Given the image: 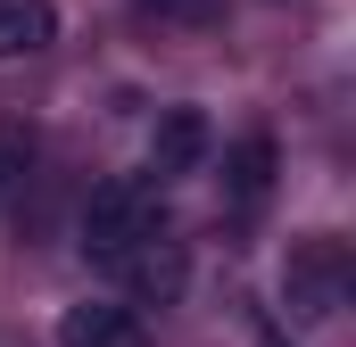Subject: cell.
<instances>
[{
    "instance_id": "obj_9",
    "label": "cell",
    "mask_w": 356,
    "mask_h": 347,
    "mask_svg": "<svg viewBox=\"0 0 356 347\" xmlns=\"http://www.w3.org/2000/svg\"><path fill=\"white\" fill-rule=\"evenodd\" d=\"M257 347H298V339H282V331H266V339H257Z\"/></svg>"
},
{
    "instance_id": "obj_6",
    "label": "cell",
    "mask_w": 356,
    "mask_h": 347,
    "mask_svg": "<svg viewBox=\"0 0 356 347\" xmlns=\"http://www.w3.org/2000/svg\"><path fill=\"white\" fill-rule=\"evenodd\" d=\"M116 273H124V289H133L124 306H166V298L182 289V248H175V240H149L141 257H124Z\"/></svg>"
},
{
    "instance_id": "obj_4",
    "label": "cell",
    "mask_w": 356,
    "mask_h": 347,
    "mask_svg": "<svg viewBox=\"0 0 356 347\" xmlns=\"http://www.w3.org/2000/svg\"><path fill=\"white\" fill-rule=\"evenodd\" d=\"M266 190H273V133H241L224 149V207L232 215H257Z\"/></svg>"
},
{
    "instance_id": "obj_3",
    "label": "cell",
    "mask_w": 356,
    "mask_h": 347,
    "mask_svg": "<svg viewBox=\"0 0 356 347\" xmlns=\"http://www.w3.org/2000/svg\"><path fill=\"white\" fill-rule=\"evenodd\" d=\"M58 347H149V323L124 298H83L58 314Z\"/></svg>"
},
{
    "instance_id": "obj_5",
    "label": "cell",
    "mask_w": 356,
    "mask_h": 347,
    "mask_svg": "<svg viewBox=\"0 0 356 347\" xmlns=\"http://www.w3.org/2000/svg\"><path fill=\"white\" fill-rule=\"evenodd\" d=\"M199 158H207V116H199V108H166L158 133H149V174H158V190H166L175 174H191Z\"/></svg>"
},
{
    "instance_id": "obj_2",
    "label": "cell",
    "mask_w": 356,
    "mask_h": 347,
    "mask_svg": "<svg viewBox=\"0 0 356 347\" xmlns=\"http://www.w3.org/2000/svg\"><path fill=\"white\" fill-rule=\"evenodd\" d=\"M282 298H290V314L298 323H332L340 306H348V248L340 240H290V257H282Z\"/></svg>"
},
{
    "instance_id": "obj_7",
    "label": "cell",
    "mask_w": 356,
    "mask_h": 347,
    "mask_svg": "<svg viewBox=\"0 0 356 347\" xmlns=\"http://www.w3.org/2000/svg\"><path fill=\"white\" fill-rule=\"evenodd\" d=\"M50 42H58V8L50 0H0V58L50 50Z\"/></svg>"
},
{
    "instance_id": "obj_1",
    "label": "cell",
    "mask_w": 356,
    "mask_h": 347,
    "mask_svg": "<svg viewBox=\"0 0 356 347\" xmlns=\"http://www.w3.org/2000/svg\"><path fill=\"white\" fill-rule=\"evenodd\" d=\"M149 240H166V190L158 182H141V174H124V182H99L83 207V257H99L108 273L124 257H141Z\"/></svg>"
},
{
    "instance_id": "obj_8",
    "label": "cell",
    "mask_w": 356,
    "mask_h": 347,
    "mask_svg": "<svg viewBox=\"0 0 356 347\" xmlns=\"http://www.w3.org/2000/svg\"><path fill=\"white\" fill-rule=\"evenodd\" d=\"M25 166H33V141H25L17 124H0V198H8L17 182H25Z\"/></svg>"
}]
</instances>
